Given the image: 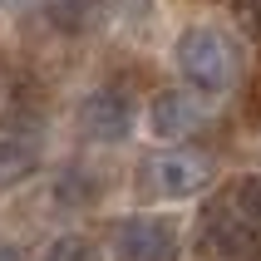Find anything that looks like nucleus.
<instances>
[{"label":"nucleus","instance_id":"nucleus-1","mask_svg":"<svg viewBox=\"0 0 261 261\" xmlns=\"http://www.w3.org/2000/svg\"><path fill=\"white\" fill-rule=\"evenodd\" d=\"M202 261H261V173L227 177L197 217Z\"/></svg>","mask_w":261,"mask_h":261},{"label":"nucleus","instance_id":"nucleus-2","mask_svg":"<svg viewBox=\"0 0 261 261\" xmlns=\"http://www.w3.org/2000/svg\"><path fill=\"white\" fill-rule=\"evenodd\" d=\"M177 55V69H182V79H188L197 94H227V89H237V79H242V44L227 40L222 30L212 25H192L177 35L173 44Z\"/></svg>","mask_w":261,"mask_h":261},{"label":"nucleus","instance_id":"nucleus-3","mask_svg":"<svg viewBox=\"0 0 261 261\" xmlns=\"http://www.w3.org/2000/svg\"><path fill=\"white\" fill-rule=\"evenodd\" d=\"M207 182H212V163L202 153L168 148V153H153L138 163V192L148 202H182L192 192H202Z\"/></svg>","mask_w":261,"mask_h":261},{"label":"nucleus","instance_id":"nucleus-4","mask_svg":"<svg viewBox=\"0 0 261 261\" xmlns=\"http://www.w3.org/2000/svg\"><path fill=\"white\" fill-rule=\"evenodd\" d=\"M44 158V118L35 109H5L0 114V192L25 182Z\"/></svg>","mask_w":261,"mask_h":261},{"label":"nucleus","instance_id":"nucleus-5","mask_svg":"<svg viewBox=\"0 0 261 261\" xmlns=\"http://www.w3.org/2000/svg\"><path fill=\"white\" fill-rule=\"evenodd\" d=\"M114 261H177V232L168 217H123L114 222Z\"/></svg>","mask_w":261,"mask_h":261},{"label":"nucleus","instance_id":"nucleus-6","mask_svg":"<svg viewBox=\"0 0 261 261\" xmlns=\"http://www.w3.org/2000/svg\"><path fill=\"white\" fill-rule=\"evenodd\" d=\"M79 133L89 143H123L133 133V99L123 89H94L79 103Z\"/></svg>","mask_w":261,"mask_h":261},{"label":"nucleus","instance_id":"nucleus-7","mask_svg":"<svg viewBox=\"0 0 261 261\" xmlns=\"http://www.w3.org/2000/svg\"><path fill=\"white\" fill-rule=\"evenodd\" d=\"M148 123H153L158 138H188V133H197L207 123V109H202V99H192L182 89H163L148 103Z\"/></svg>","mask_w":261,"mask_h":261},{"label":"nucleus","instance_id":"nucleus-8","mask_svg":"<svg viewBox=\"0 0 261 261\" xmlns=\"http://www.w3.org/2000/svg\"><path fill=\"white\" fill-rule=\"evenodd\" d=\"M44 20L59 35H89L103 20V0H44Z\"/></svg>","mask_w":261,"mask_h":261},{"label":"nucleus","instance_id":"nucleus-9","mask_svg":"<svg viewBox=\"0 0 261 261\" xmlns=\"http://www.w3.org/2000/svg\"><path fill=\"white\" fill-rule=\"evenodd\" d=\"M44 261H103L99 247L89 242V237H59V242H49V251H44Z\"/></svg>","mask_w":261,"mask_h":261},{"label":"nucleus","instance_id":"nucleus-10","mask_svg":"<svg viewBox=\"0 0 261 261\" xmlns=\"http://www.w3.org/2000/svg\"><path fill=\"white\" fill-rule=\"evenodd\" d=\"M232 10H237V25L251 40H261V0H232Z\"/></svg>","mask_w":261,"mask_h":261},{"label":"nucleus","instance_id":"nucleus-11","mask_svg":"<svg viewBox=\"0 0 261 261\" xmlns=\"http://www.w3.org/2000/svg\"><path fill=\"white\" fill-rule=\"evenodd\" d=\"M114 5H118L123 15H128V20H143V15L153 10V0H114Z\"/></svg>","mask_w":261,"mask_h":261},{"label":"nucleus","instance_id":"nucleus-12","mask_svg":"<svg viewBox=\"0 0 261 261\" xmlns=\"http://www.w3.org/2000/svg\"><path fill=\"white\" fill-rule=\"evenodd\" d=\"M0 261H25V256H20V247H0Z\"/></svg>","mask_w":261,"mask_h":261},{"label":"nucleus","instance_id":"nucleus-13","mask_svg":"<svg viewBox=\"0 0 261 261\" xmlns=\"http://www.w3.org/2000/svg\"><path fill=\"white\" fill-rule=\"evenodd\" d=\"M0 5H25V0H0Z\"/></svg>","mask_w":261,"mask_h":261}]
</instances>
